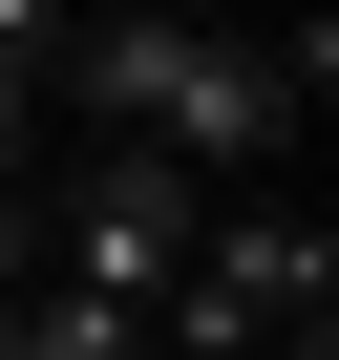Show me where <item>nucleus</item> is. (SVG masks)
Here are the masks:
<instances>
[{
  "mask_svg": "<svg viewBox=\"0 0 339 360\" xmlns=\"http://www.w3.org/2000/svg\"><path fill=\"white\" fill-rule=\"evenodd\" d=\"M22 255H43V191H22V169H0V297H22Z\"/></svg>",
  "mask_w": 339,
  "mask_h": 360,
  "instance_id": "obj_2",
  "label": "nucleus"
},
{
  "mask_svg": "<svg viewBox=\"0 0 339 360\" xmlns=\"http://www.w3.org/2000/svg\"><path fill=\"white\" fill-rule=\"evenodd\" d=\"M22 191H43V297H106L127 339H148V297H170V255H191V169H170V148H85V169H22Z\"/></svg>",
  "mask_w": 339,
  "mask_h": 360,
  "instance_id": "obj_1",
  "label": "nucleus"
}]
</instances>
